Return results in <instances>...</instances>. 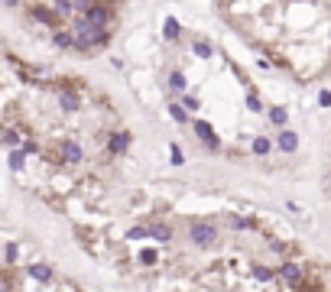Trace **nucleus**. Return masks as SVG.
<instances>
[{"label":"nucleus","mask_w":331,"mask_h":292,"mask_svg":"<svg viewBox=\"0 0 331 292\" xmlns=\"http://www.w3.org/2000/svg\"><path fill=\"white\" fill-rule=\"evenodd\" d=\"M55 156H59V163H65V166L85 163V150H81V143L72 140V136H65V140L55 143Z\"/></svg>","instance_id":"obj_2"},{"label":"nucleus","mask_w":331,"mask_h":292,"mask_svg":"<svg viewBox=\"0 0 331 292\" xmlns=\"http://www.w3.org/2000/svg\"><path fill=\"white\" fill-rule=\"evenodd\" d=\"M23 156H26L23 150H13L10 153V169H23Z\"/></svg>","instance_id":"obj_7"},{"label":"nucleus","mask_w":331,"mask_h":292,"mask_svg":"<svg viewBox=\"0 0 331 292\" xmlns=\"http://www.w3.org/2000/svg\"><path fill=\"white\" fill-rule=\"evenodd\" d=\"M218 10L257 52L299 81L331 72V0H218Z\"/></svg>","instance_id":"obj_1"},{"label":"nucleus","mask_w":331,"mask_h":292,"mask_svg":"<svg viewBox=\"0 0 331 292\" xmlns=\"http://www.w3.org/2000/svg\"><path fill=\"white\" fill-rule=\"evenodd\" d=\"M149 237H159V240H169V237H172V231H169V227H165V224H153V227H149Z\"/></svg>","instance_id":"obj_6"},{"label":"nucleus","mask_w":331,"mask_h":292,"mask_svg":"<svg viewBox=\"0 0 331 292\" xmlns=\"http://www.w3.org/2000/svg\"><path fill=\"white\" fill-rule=\"evenodd\" d=\"M4 4H7V7H17V4H20V0H4Z\"/></svg>","instance_id":"obj_8"},{"label":"nucleus","mask_w":331,"mask_h":292,"mask_svg":"<svg viewBox=\"0 0 331 292\" xmlns=\"http://www.w3.org/2000/svg\"><path fill=\"white\" fill-rule=\"evenodd\" d=\"M279 279L286 282V286H302L305 273H302L299 263H282V266H279Z\"/></svg>","instance_id":"obj_3"},{"label":"nucleus","mask_w":331,"mask_h":292,"mask_svg":"<svg viewBox=\"0 0 331 292\" xmlns=\"http://www.w3.org/2000/svg\"><path fill=\"white\" fill-rule=\"evenodd\" d=\"M30 276H33V279H39V282H49L52 279V269L43 266V263H36V266H30Z\"/></svg>","instance_id":"obj_5"},{"label":"nucleus","mask_w":331,"mask_h":292,"mask_svg":"<svg viewBox=\"0 0 331 292\" xmlns=\"http://www.w3.org/2000/svg\"><path fill=\"white\" fill-rule=\"evenodd\" d=\"M192 240H195L198 247L211 243V240H215V227H211V224H195V227H192Z\"/></svg>","instance_id":"obj_4"}]
</instances>
